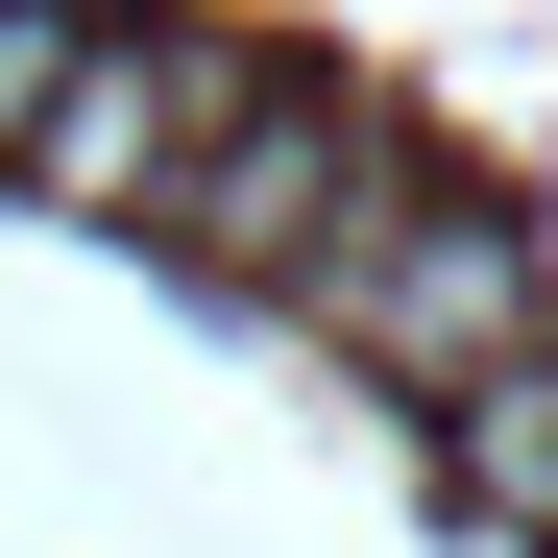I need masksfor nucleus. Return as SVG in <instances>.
<instances>
[{"mask_svg": "<svg viewBox=\"0 0 558 558\" xmlns=\"http://www.w3.org/2000/svg\"><path fill=\"white\" fill-rule=\"evenodd\" d=\"M73 49H98V0H0V170L49 146V98H73Z\"/></svg>", "mask_w": 558, "mask_h": 558, "instance_id": "nucleus-5", "label": "nucleus"}, {"mask_svg": "<svg viewBox=\"0 0 558 558\" xmlns=\"http://www.w3.org/2000/svg\"><path fill=\"white\" fill-rule=\"evenodd\" d=\"M316 316L389 364L413 413H461L486 364H534V243H510L486 195H437V170H364V219L316 243Z\"/></svg>", "mask_w": 558, "mask_h": 558, "instance_id": "nucleus-1", "label": "nucleus"}, {"mask_svg": "<svg viewBox=\"0 0 558 558\" xmlns=\"http://www.w3.org/2000/svg\"><path fill=\"white\" fill-rule=\"evenodd\" d=\"M461 510L558 558V340H534V364H486V389H461Z\"/></svg>", "mask_w": 558, "mask_h": 558, "instance_id": "nucleus-4", "label": "nucleus"}, {"mask_svg": "<svg viewBox=\"0 0 558 558\" xmlns=\"http://www.w3.org/2000/svg\"><path fill=\"white\" fill-rule=\"evenodd\" d=\"M364 170H389V146H364L340 98H267V73H243V122L170 170V243H195V267H292V292H316V243L364 219Z\"/></svg>", "mask_w": 558, "mask_h": 558, "instance_id": "nucleus-3", "label": "nucleus"}, {"mask_svg": "<svg viewBox=\"0 0 558 558\" xmlns=\"http://www.w3.org/2000/svg\"><path fill=\"white\" fill-rule=\"evenodd\" d=\"M219 122H243V49L219 25H98L73 98H49V146H25V195L49 219H170V170H195Z\"/></svg>", "mask_w": 558, "mask_h": 558, "instance_id": "nucleus-2", "label": "nucleus"}]
</instances>
